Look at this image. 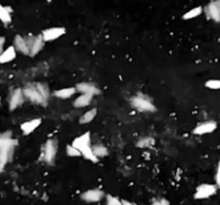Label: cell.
Masks as SVG:
<instances>
[{"mask_svg": "<svg viewBox=\"0 0 220 205\" xmlns=\"http://www.w3.org/2000/svg\"><path fill=\"white\" fill-rule=\"evenodd\" d=\"M37 88H38V90L40 91V94L43 96V98L45 99V101H47L49 98V87L46 86V85L44 84H41V83H37L36 84Z\"/></svg>", "mask_w": 220, "mask_h": 205, "instance_id": "cell-25", "label": "cell"}, {"mask_svg": "<svg viewBox=\"0 0 220 205\" xmlns=\"http://www.w3.org/2000/svg\"><path fill=\"white\" fill-rule=\"evenodd\" d=\"M18 141L12 137L11 131H6L0 136V170L3 171L7 164L12 160L13 152Z\"/></svg>", "mask_w": 220, "mask_h": 205, "instance_id": "cell-1", "label": "cell"}, {"mask_svg": "<svg viewBox=\"0 0 220 205\" xmlns=\"http://www.w3.org/2000/svg\"><path fill=\"white\" fill-rule=\"evenodd\" d=\"M16 52H17V49H15L14 45L7 47L6 49H3V51L1 52V55H0V62H1V64H7V62H10L13 60V59H15Z\"/></svg>", "mask_w": 220, "mask_h": 205, "instance_id": "cell-17", "label": "cell"}, {"mask_svg": "<svg viewBox=\"0 0 220 205\" xmlns=\"http://www.w3.org/2000/svg\"><path fill=\"white\" fill-rule=\"evenodd\" d=\"M202 11H203L202 7H197V8L191 9L190 11H188L187 13H185L184 15H182V19H185V21H188V19L196 18V17H197L199 15H201Z\"/></svg>", "mask_w": 220, "mask_h": 205, "instance_id": "cell-21", "label": "cell"}, {"mask_svg": "<svg viewBox=\"0 0 220 205\" xmlns=\"http://www.w3.org/2000/svg\"><path fill=\"white\" fill-rule=\"evenodd\" d=\"M72 144L79 148L82 152V156L85 159L89 160V161L97 163L99 161V158L95 155L94 149L91 146V136L90 132H85V133L81 134L79 136L75 137L72 142Z\"/></svg>", "mask_w": 220, "mask_h": 205, "instance_id": "cell-2", "label": "cell"}, {"mask_svg": "<svg viewBox=\"0 0 220 205\" xmlns=\"http://www.w3.org/2000/svg\"><path fill=\"white\" fill-rule=\"evenodd\" d=\"M154 144H155V140L151 136H146V137H142L136 143V146L140 147V148H148V147H151Z\"/></svg>", "mask_w": 220, "mask_h": 205, "instance_id": "cell-23", "label": "cell"}, {"mask_svg": "<svg viewBox=\"0 0 220 205\" xmlns=\"http://www.w3.org/2000/svg\"><path fill=\"white\" fill-rule=\"evenodd\" d=\"M105 199H106V204L109 205H121V200H119L116 197L111 196V194H107Z\"/></svg>", "mask_w": 220, "mask_h": 205, "instance_id": "cell-27", "label": "cell"}, {"mask_svg": "<svg viewBox=\"0 0 220 205\" xmlns=\"http://www.w3.org/2000/svg\"><path fill=\"white\" fill-rule=\"evenodd\" d=\"M4 44H6V38H4V37H1V39H0V49H1V52L3 51Z\"/></svg>", "mask_w": 220, "mask_h": 205, "instance_id": "cell-29", "label": "cell"}, {"mask_svg": "<svg viewBox=\"0 0 220 205\" xmlns=\"http://www.w3.org/2000/svg\"><path fill=\"white\" fill-rule=\"evenodd\" d=\"M206 14L216 23H220V0H214L206 7Z\"/></svg>", "mask_w": 220, "mask_h": 205, "instance_id": "cell-10", "label": "cell"}, {"mask_svg": "<svg viewBox=\"0 0 220 205\" xmlns=\"http://www.w3.org/2000/svg\"><path fill=\"white\" fill-rule=\"evenodd\" d=\"M104 197H106L104 194V192L100 189H89L87 191H85L82 193V200L88 203H95V202H99L103 199Z\"/></svg>", "mask_w": 220, "mask_h": 205, "instance_id": "cell-8", "label": "cell"}, {"mask_svg": "<svg viewBox=\"0 0 220 205\" xmlns=\"http://www.w3.org/2000/svg\"><path fill=\"white\" fill-rule=\"evenodd\" d=\"M41 124H42L41 118L31 119V120L23 122V124L21 125V130H22V132H23L24 136H29V134H31Z\"/></svg>", "mask_w": 220, "mask_h": 205, "instance_id": "cell-13", "label": "cell"}, {"mask_svg": "<svg viewBox=\"0 0 220 205\" xmlns=\"http://www.w3.org/2000/svg\"><path fill=\"white\" fill-rule=\"evenodd\" d=\"M44 42L45 40L43 39V36L42 34H39V36L34 37L33 41L31 42V44L29 45V56L34 57L36 55L39 54V52L43 49L44 46Z\"/></svg>", "mask_w": 220, "mask_h": 205, "instance_id": "cell-14", "label": "cell"}, {"mask_svg": "<svg viewBox=\"0 0 220 205\" xmlns=\"http://www.w3.org/2000/svg\"><path fill=\"white\" fill-rule=\"evenodd\" d=\"M97 116V109H91L89 111H87L86 113H84L79 118V124L81 125H86L91 122L95 119V117Z\"/></svg>", "mask_w": 220, "mask_h": 205, "instance_id": "cell-20", "label": "cell"}, {"mask_svg": "<svg viewBox=\"0 0 220 205\" xmlns=\"http://www.w3.org/2000/svg\"><path fill=\"white\" fill-rule=\"evenodd\" d=\"M217 129V122L216 121H206L203 124H200L199 126H197L193 129V134H197V136H202V134H208L214 132Z\"/></svg>", "mask_w": 220, "mask_h": 205, "instance_id": "cell-11", "label": "cell"}, {"mask_svg": "<svg viewBox=\"0 0 220 205\" xmlns=\"http://www.w3.org/2000/svg\"><path fill=\"white\" fill-rule=\"evenodd\" d=\"M92 99H94V96L89 94H82L79 95L77 98L74 100L73 102V106L76 107V109H83V107L88 106L89 104L91 103Z\"/></svg>", "mask_w": 220, "mask_h": 205, "instance_id": "cell-16", "label": "cell"}, {"mask_svg": "<svg viewBox=\"0 0 220 205\" xmlns=\"http://www.w3.org/2000/svg\"><path fill=\"white\" fill-rule=\"evenodd\" d=\"M131 105L140 112H155L156 106L151 103L149 99L145 98L143 96H134L131 98Z\"/></svg>", "mask_w": 220, "mask_h": 205, "instance_id": "cell-4", "label": "cell"}, {"mask_svg": "<svg viewBox=\"0 0 220 205\" xmlns=\"http://www.w3.org/2000/svg\"><path fill=\"white\" fill-rule=\"evenodd\" d=\"M215 181H216L217 186L220 187V161L218 163V167H217V172H216V176H215Z\"/></svg>", "mask_w": 220, "mask_h": 205, "instance_id": "cell-28", "label": "cell"}, {"mask_svg": "<svg viewBox=\"0 0 220 205\" xmlns=\"http://www.w3.org/2000/svg\"><path fill=\"white\" fill-rule=\"evenodd\" d=\"M64 33H66L64 27H52V28L43 30L41 34L43 36V39L45 40V42H51L60 38Z\"/></svg>", "mask_w": 220, "mask_h": 205, "instance_id": "cell-7", "label": "cell"}, {"mask_svg": "<svg viewBox=\"0 0 220 205\" xmlns=\"http://www.w3.org/2000/svg\"><path fill=\"white\" fill-rule=\"evenodd\" d=\"M23 91H24V95L29 101L33 102L36 104H44L45 103V99L43 98L40 91L38 90L37 88L36 84L33 85H27L23 88Z\"/></svg>", "mask_w": 220, "mask_h": 205, "instance_id": "cell-5", "label": "cell"}, {"mask_svg": "<svg viewBox=\"0 0 220 205\" xmlns=\"http://www.w3.org/2000/svg\"><path fill=\"white\" fill-rule=\"evenodd\" d=\"M154 204H170V202L162 199V200H160V201H154Z\"/></svg>", "mask_w": 220, "mask_h": 205, "instance_id": "cell-30", "label": "cell"}, {"mask_svg": "<svg viewBox=\"0 0 220 205\" xmlns=\"http://www.w3.org/2000/svg\"><path fill=\"white\" fill-rule=\"evenodd\" d=\"M66 151H67V155H68L69 157H79V156H82L81 151H79V148H76L73 144L67 145Z\"/></svg>", "mask_w": 220, "mask_h": 205, "instance_id": "cell-24", "label": "cell"}, {"mask_svg": "<svg viewBox=\"0 0 220 205\" xmlns=\"http://www.w3.org/2000/svg\"><path fill=\"white\" fill-rule=\"evenodd\" d=\"M76 89L81 94H89L92 95V96H98L100 95L101 90L96 86L95 84L89 83V82H83V83H79L76 84Z\"/></svg>", "mask_w": 220, "mask_h": 205, "instance_id": "cell-12", "label": "cell"}, {"mask_svg": "<svg viewBox=\"0 0 220 205\" xmlns=\"http://www.w3.org/2000/svg\"><path fill=\"white\" fill-rule=\"evenodd\" d=\"M11 12L12 10L10 7H0V18H1L2 23L4 25H8L11 23Z\"/></svg>", "mask_w": 220, "mask_h": 205, "instance_id": "cell-19", "label": "cell"}, {"mask_svg": "<svg viewBox=\"0 0 220 205\" xmlns=\"http://www.w3.org/2000/svg\"><path fill=\"white\" fill-rule=\"evenodd\" d=\"M47 1H49V2H51V1H52V0H47Z\"/></svg>", "mask_w": 220, "mask_h": 205, "instance_id": "cell-32", "label": "cell"}, {"mask_svg": "<svg viewBox=\"0 0 220 205\" xmlns=\"http://www.w3.org/2000/svg\"><path fill=\"white\" fill-rule=\"evenodd\" d=\"M26 98L24 95V91L22 88H17L13 92H12L11 97L9 100V109L10 111H14L16 110L19 105H22V103L24 102V99Z\"/></svg>", "mask_w": 220, "mask_h": 205, "instance_id": "cell-9", "label": "cell"}, {"mask_svg": "<svg viewBox=\"0 0 220 205\" xmlns=\"http://www.w3.org/2000/svg\"><path fill=\"white\" fill-rule=\"evenodd\" d=\"M217 185L212 184H202L196 190L194 193V199L202 200V199H208L212 196H214L217 191Z\"/></svg>", "mask_w": 220, "mask_h": 205, "instance_id": "cell-6", "label": "cell"}, {"mask_svg": "<svg viewBox=\"0 0 220 205\" xmlns=\"http://www.w3.org/2000/svg\"><path fill=\"white\" fill-rule=\"evenodd\" d=\"M56 154H57L56 141L53 139L47 140L45 144H44L43 148H42L41 159L45 163L49 164V166H53L55 162V158H56Z\"/></svg>", "mask_w": 220, "mask_h": 205, "instance_id": "cell-3", "label": "cell"}, {"mask_svg": "<svg viewBox=\"0 0 220 205\" xmlns=\"http://www.w3.org/2000/svg\"><path fill=\"white\" fill-rule=\"evenodd\" d=\"M205 87L209 89H214V90L220 89V79H209L205 83Z\"/></svg>", "mask_w": 220, "mask_h": 205, "instance_id": "cell-26", "label": "cell"}, {"mask_svg": "<svg viewBox=\"0 0 220 205\" xmlns=\"http://www.w3.org/2000/svg\"><path fill=\"white\" fill-rule=\"evenodd\" d=\"M76 87H67V88H61L58 90L54 91V96L59 99H69L72 96L76 94Z\"/></svg>", "mask_w": 220, "mask_h": 205, "instance_id": "cell-18", "label": "cell"}, {"mask_svg": "<svg viewBox=\"0 0 220 205\" xmlns=\"http://www.w3.org/2000/svg\"><path fill=\"white\" fill-rule=\"evenodd\" d=\"M92 149H94V152L98 158H103V157H106L109 155V151L104 145L102 144H96L92 146Z\"/></svg>", "mask_w": 220, "mask_h": 205, "instance_id": "cell-22", "label": "cell"}, {"mask_svg": "<svg viewBox=\"0 0 220 205\" xmlns=\"http://www.w3.org/2000/svg\"><path fill=\"white\" fill-rule=\"evenodd\" d=\"M121 204H132L131 202H128V201H121Z\"/></svg>", "mask_w": 220, "mask_h": 205, "instance_id": "cell-31", "label": "cell"}, {"mask_svg": "<svg viewBox=\"0 0 220 205\" xmlns=\"http://www.w3.org/2000/svg\"><path fill=\"white\" fill-rule=\"evenodd\" d=\"M13 45L15 46V49H17V52H21L22 54L24 55H29V45L27 43L26 38L22 37L21 34H17L14 38L13 41Z\"/></svg>", "mask_w": 220, "mask_h": 205, "instance_id": "cell-15", "label": "cell"}]
</instances>
